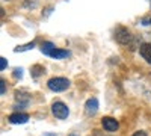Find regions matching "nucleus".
Segmentation results:
<instances>
[{
    "mask_svg": "<svg viewBox=\"0 0 151 136\" xmlns=\"http://www.w3.org/2000/svg\"><path fill=\"white\" fill-rule=\"evenodd\" d=\"M97 110H98V100L95 97H92V98H89V100L86 101V104H85V112H86V115H95L97 114Z\"/></svg>",
    "mask_w": 151,
    "mask_h": 136,
    "instance_id": "5",
    "label": "nucleus"
},
{
    "mask_svg": "<svg viewBox=\"0 0 151 136\" xmlns=\"http://www.w3.org/2000/svg\"><path fill=\"white\" fill-rule=\"evenodd\" d=\"M101 126H103V129H104L106 132L113 133V132H116V130H118L119 122H118L115 118H112V117H104V118L101 119Z\"/></svg>",
    "mask_w": 151,
    "mask_h": 136,
    "instance_id": "4",
    "label": "nucleus"
},
{
    "mask_svg": "<svg viewBox=\"0 0 151 136\" xmlns=\"http://www.w3.org/2000/svg\"><path fill=\"white\" fill-rule=\"evenodd\" d=\"M5 92H6V85H5V80L2 79L0 80V94L5 95Z\"/></svg>",
    "mask_w": 151,
    "mask_h": 136,
    "instance_id": "11",
    "label": "nucleus"
},
{
    "mask_svg": "<svg viewBox=\"0 0 151 136\" xmlns=\"http://www.w3.org/2000/svg\"><path fill=\"white\" fill-rule=\"evenodd\" d=\"M55 44L53 42H50V41H45V42H42V45H41V52L44 53V55H47V56H50L52 55V52L55 50Z\"/></svg>",
    "mask_w": 151,
    "mask_h": 136,
    "instance_id": "9",
    "label": "nucleus"
},
{
    "mask_svg": "<svg viewBox=\"0 0 151 136\" xmlns=\"http://www.w3.org/2000/svg\"><path fill=\"white\" fill-rule=\"evenodd\" d=\"M47 86L50 91H55V92H62L70 88V80L65 77H52L47 82Z\"/></svg>",
    "mask_w": 151,
    "mask_h": 136,
    "instance_id": "2",
    "label": "nucleus"
},
{
    "mask_svg": "<svg viewBox=\"0 0 151 136\" xmlns=\"http://www.w3.org/2000/svg\"><path fill=\"white\" fill-rule=\"evenodd\" d=\"M68 136H79V135H76V133H71V135H68Z\"/></svg>",
    "mask_w": 151,
    "mask_h": 136,
    "instance_id": "14",
    "label": "nucleus"
},
{
    "mask_svg": "<svg viewBox=\"0 0 151 136\" xmlns=\"http://www.w3.org/2000/svg\"><path fill=\"white\" fill-rule=\"evenodd\" d=\"M68 56H70V52L62 50V48H55L52 52V55H50V58H53V59H64V58H68Z\"/></svg>",
    "mask_w": 151,
    "mask_h": 136,
    "instance_id": "8",
    "label": "nucleus"
},
{
    "mask_svg": "<svg viewBox=\"0 0 151 136\" xmlns=\"http://www.w3.org/2000/svg\"><path fill=\"white\" fill-rule=\"evenodd\" d=\"M52 114L58 118V119H65L70 115V109L67 107L65 103L62 101H55L52 104Z\"/></svg>",
    "mask_w": 151,
    "mask_h": 136,
    "instance_id": "3",
    "label": "nucleus"
},
{
    "mask_svg": "<svg viewBox=\"0 0 151 136\" xmlns=\"http://www.w3.org/2000/svg\"><path fill=\"white\" fill-rule=\"evenodd\" d=\"M27 119H29L27 114H20V112L12 114L8 118V121L11 122V124H24V122H27Z\"/></svg>",
    "mask_w": 151,
    "mask_h": 136,
    "instance_id": "6",
    "label": "nucleus"
},
{
    "mask_svg": "<svg viewBox=\"0 0 151 136\" xmlns=\"http://www.w3.org/2000/svg\"><path fill=\"white\" fill-rule=\"evenodd\" d=\"M132 136H148V135H147V132L139 130V132H136V133H134V135H132Z\"/></svg>",
    "mask_w": 151,
    "mask_h": 136,
    "instance_id": "13",
    "label": "nucleus"
},
{
    "mask_svg": "<svg viewBox=\"0 0 151 136\" xmlns=\"http://www.w3.org/2000/svg\"><path fill=\"white\" fill-rule=\"evenodd\" d=\"M139 53L145 59V62L151 64V42H144L139 45Z\"/></svg>",
    "mask_w": 151,
    "mask_h": 136,
    "instance_id": "7",
    "label": "nucleus"
},
{
    "mask_svg": "<svg viewBox=\"0 0 151 136\" xmlns=\"http://www.w3.org/2000/svg\"><path fill=\"white\" fill-rule=\"evenodd\" d=\"M35 47V42H29V44H26V45H23V47H17L15 48V53H18V52H24V50H30V48H33Z\"/></svg>",
    "mask_w": 151,
    "mask_h": 136,
    "instance_id": "10",
    "label": "nucleus"
},
{
    "mask_svg": "<svg viewBox=\"0 0 151 136\" xmlns=\"http://www.w3.org/2000/svg\"><path fill=\"white\" fill-rule=\"evenodd\" d=\"M113 38H115V41L121 45H127L130 50H134L136 48V40H134V36L130 33V30L127 27H116L115 32H113Z\"/></svg>",
    "mask_w": 151,
    "mask_h": 136,
    "instance_id": "1",
    "label": "nucleus"
},
{
    "mask_svg": "<svg viewBox=\"0 0 151 136\" xmlns=\"http://www.w3.org/2000/svg\"><path fill=\"white\" fill-rule=\"evenodd\" d=\"M6 67H8V62H6V59H5V58H0V70L3 71V70H5Z\"/></svg>",
    "mask_w": 151,
    "mask_h": 136,
    "instance_id": "12",
    "label": "nucleus"
}]
</instances>
